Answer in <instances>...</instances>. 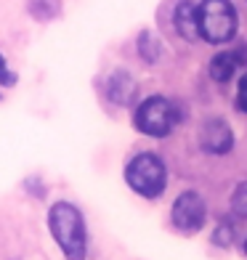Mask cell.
<instances>
[{
	"label": "cell",
	"instance_id": "obj_11",
	"mask_svg": "<svg viewBox=\"0 0 247 260\" xmlns=\"http://www.w3.org/2000/svg\"><path fill=\"white\" fill-rule=\"evenodd\" d=\"M138 53L144 56V61H155V58L160 56V43L151 38L149 32H144L138 38Z\"/></svg>",
	"mask_w": 247,
	"mask_h": 260
},
{
	"label": "cell",
	"instance_id": "obj_8",
	"mask_svg": "<svg viewBox=\"0 0 247 260\" xmlns=\"http://www.w3.org/2000/svg\"><path fill=\"white\" fill-rule=\"evenodd\" d=\"M133 93H136V82H133V77L128 75V72H114L112 77H109V82H107V96H109V101H114V104H128L133 99Z\"/></svg>",
	"mask_w": 247,
	"mask_h": 260
},
{
	"label": "cell",
	"instance_id": "obj_15",
	"mask_svg": "<svg viewBox=\"0 0 247 260\" xmlns=\"http://www.w3.org/2000/svg\"><path fill=\"white\" fill-rule=\"evenodd\" d=\"M237 109L239 112H247V72L239 80V88H237Z\"/></svg>",
	"mask_w": 247,
	"mask_h": 260
},
{
	"label": "cell",
	"instance_id": "obj_6",
	"mask_svg": "<svg viewBox=\"0 0 247 260\" xmlns=\"http://www.w3.org/2000/svg\"><path fill=\"white\" fill-rule=\"evenodd\" d=\"M199 144H202V149L210 151V154H229L231 146H234L231 127L223 120H207L202 125V130H199Z\"/></svg>",
	"mask_w": 247,
	"mask_h": 260
},
{
	"label": "cell",
	"instance_id": "obj_4",
	"mask_svg": "<svg viewBox=\"0 0 247 260\" xmlns=\"http://www.w3.org/2000/svg\"><path fill=\"white\" fill-rule=\"evenodd\" d=\"M178 122V109L162 96H151L138 104L133 114V125L138 133L151 136V138H165Z\"/></svg>",
	"mask_w": 247,
	"mask_h": 260
},
{
	"label": "cell",
	"instance_id": "obj_3",
	"mask_svg": "<svg viewBox=\"0 0 247 260\" xmlns=\"http://www.w3.org/2000/svg\"><path fill=\"white\" fill-rule=\"evenodd\" d=\"M125 181L136 194L146 199H157L165 191V186H168V170H165V162L157 154L146 151V154H138L128 162Z\"/></svg>",
	"mask_w": 247,
	"mask_h": 260
},
{
	"label": "cell",
	"instance_id": "obj_7",
	"mask_svg": "<svg viewBox=\"0 0 247 260\" xmlns=\"http://www.w3.org/2000/svg\"><path fill=\"white\" fill-rule=\"evenodd\" d=\"M175 29H178L181 38L186 40H197L199 38V27H197V6H192L189 0H181L178 6H175Z\"/></svg>",
	"mask_w": 247,
	"mask_h": 260
},
{
	"label": "cell",
	"instance_id": "obj_13",
	"mask_svg": "<svg viewBox=\"0 0 247 260\" xmlns=\"http://www.w3.org/2000/svg\"><path fill=\"white\" fill-rule=\"evenodd\" d=\"M16 80H19V75H16V72H11L8 64H6V56L0 53V88H14V85H16Z\"/></svg>",
	"mask_w": 247,
	"mask_h": 260
},
{
	"label": "cell",
	"instance_id": "obj_5",
	"mask_svg": "<svg viewBox=\"0 0 247 260\" xmlns=\"http://www.w3.org/2000/svg\"><path fill=\"white\" fill-rule=\"evenodd\" d=\"M170 218H173V226L178 229V231H183V234H197L199 229L205 226V220H207L205 199L199 197L197 191H183V194L173 202Z\"/></svg>",
	"mask_w": 247,
	"mask_h": 260
},
{
	"label": "cell",
	"instance_id": "obj_12",
	"mask_svg": "<svg viewBox=\"0 0 247 260\" xmlns=\"http://www.w3.org/2000/svg\"><path fill=\"white\" fill-rule=\"evenodd\" d=\"M231 210L237 212L239 218L247 220V181L234 188V194H231Z\"/></svg>",
	"mask_w": 247,
	"mask_h": 260
},
{
	"label": "cell",
	"instance_id": "obj_2",
	"mask_svg": "<svg viewBox=\"0 0 247 260\" xmlns=\"http://www.w3.org/2000/svg\"><path fill=\"white\" fill-rule=\"evenodd\" d=\"M197 27L207 43H229L237 32V11L229 0H202L197 6Z\"/></svg>",
	"mask_w": 247,
	"mask_h": 260
},
{
	"label": "cell",
	"instance_id": "obj_10",
	"mask_svg": "<svg viewBox=\"0 0 247 260\" xmlns=\"http://www.w3.org/2000/svg\"><path fill=\"white\" fill-rule=\"evenodd\" d=\"M27 8H29V14L38 21H51L53 16H58L61 3H58V0H29Z\"/></svg>",
	"mask_w": 247,
	"mask_h": 260
},
{
	"label": "cell",
	"instance_id": "obj_16",
	"mask_svg": "<svg viewBox=\"0 0 247 260\" xmlns=\"http://www.w3.org/2000/svg\"><path fill=\"white\" fill-rule=\"evenodd\" d=\"M242 250H244V255H247V239H244V244H242Z\"/></svg>",
	"mask_w": 247,
	"mask_h": 260
},
{
	"label": "cell",
	"instance_id": "obj_1",
	"mask_svg": "<svg viewBox=\"0 0 247 260\" xmlns=\"http://www.w3.org/2000/svg\"><path fill=\"white\" fill-rule=\"evenodd\" d=\"M48 229L53 234L56 244L61 247L67 260H85L88 255V234L85 220L80 210L69 202H56L48 212Z\"/></svg>",
	"mask_w": 247,
	"mask_h": 260
},
{
	"label": "cell",
	"instance_id": "obj_14",
	"mask_svg": "<svg viewBox=\"0 0 247 260\" xmlns=\"http://www.w3.org/2000/svg\"><path fill=\"white\" fill-rule=\"evenodd\" d=\"M231 239H234V229L229 226V223H221V226L215 229V234H213V242H215V244H223V247H229Z\"/></svg>",
	"mask_w": 247,
	"mask_h": 260
},
{
	"label": "cell",
	"instance_id": "obj_9",
	"mask_svg": "<svg viewBox=\"0 0 247 260\" xmlns=\"http://www.w3.org/2000/svg\"><path fill=\"white\" fill-rule=\"evenodd\" d=\"M237 56L229 53V51H223V53H215L213 56V61H210V77H213L215 82H229L234 77V72H237Z\"/></svg>",
	"mask_w": 247,
	"mask_h": 260
}]
</instances>
